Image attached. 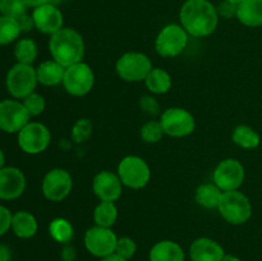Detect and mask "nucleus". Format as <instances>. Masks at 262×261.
Wrapping results in <instances>:
<instances>
[{"label":"nucleus","instance_id":"1","mask_svg":"<svg viewBox=\"0 0 262 261\" xmlns=\"http://www.w3.org/2000/svg\"><path fill=\"white\" fill-rule=\"evenodd\" d=\"M216 5L210 0H186L179 9V22L189 36L207 37L219 25Z\"/></svg>","mask_w":262,"mask_h":261},{"label":"nucleus","instance_id":"2","mask_svg":"<svg viewBox=\"0 0 262 261\" xmlns=\"http://www.w3.org/2000/svg\"><path fill=\"white\" fill-rule=\"evenodd\" d=\"M84 50L86 46L83 37L74 28L63 27L60 31L51 35L49 40L51 59L61 64L64 68L83 61Z\"/></svg>","mask_w":262,"mask_h":261},{"label":"nucleus","instance_id":"3","mask_svg":"<svg viewBox=\"0 0 262 261\" xmlns=\"http://www.w3.org/2000/svg\"><path fill=\"white\" fill-rule=\"evenodd\" d=\"M217 210L223 219L232 225L245 224L252 216V204L239 189L224 192Z\"/></svg>","mask_w":262,"mask_h":261},{"label":"nucleus","instance_id":"4","mask_svg":"<svg viewBox=\"0 0 262 261\" xmlns=\"http://www.w3.org/2000/svg\"><path fill=\"white\" fill-rule=\"evenodd\" d=\"M117 174L123 186L130 189L145 188L151 179L150 165L137 155L124 156L118 164Z\"/></svg>","mask_w":262,"mask_h":261},{"label":"nucleus","instance_id":"5","mask_svg":"<svg viewBox=\"0 0 262 261\" xmlns=\"http://www.w3.org/2000/svg\"><path fill=\"white\" fill-rule=\"evenodd\" d=\"M188 33L181 23H169L159 31L155 38V50L163 58L181 55L188 45Z\"/></svg>","mask_w":262,"mask_h":261},{"label":"nucleus","instance_id":"6","mask_svg":"<svg viewBox=\"0 0 262 261\" xmlns=\"http://www.w3.org/2000/svg\"><path fill=\"white\" fill-rule=\"evenodd\" d=\"M37 83L36 68H33L30 64L15 63L8 71L7 78H5L8 92L12 95L13 99L17 100H23L28 95L35 92Z\"/></svg>","mask_w":262,"mask_h":261},{"label":"nucleus","instance_id":"7","mask_svg":"<svg viewBox=\"0 0 262 261\" xmlns=\"http://www.w3.org/2000/svg\"><path fill=\"white\" fill-rule=\"evenodd\" d=\"M152 61L140 51H127L115 63L117 74L125 82H142L152 69Z\"/></svg>","mask_w":262,"mask_h":261},{"label":"nucleus","instance_id":"8","mask_svg":"<svg viewBox=\"0 0 262 261\" xmlns=\"http://www.w3.org/2000/svg\"><path fill=\"white\" fill-rule=\"evenodd\" d=\"M160 123L165 135L174 138L187 137L196 128V120L189 110L179 106H171L160 114Z\"/></svg>","mask_w":262,"mask_h":261},{"label":"nucleus","instance_id":"9","mask_svg":"<svg viewBox=\"0 0 262 261\" xmlns=\"http://www.w3.org/2000/svg\"><path fill=\"white\" fill-rule=\"evenodd\" d=\"M17 141L23 153L37 155L50 146L51 133L42 123L30 122L17 133Z\"/></svg>","mask_w":262,"mask_h":261},{"label":"nucleus","instance_id":"10","mask_svg":"<svg viewBox=\"0 0 262 261\" xmlns=\"http://www.w3.org/2000/svg\"><path fill=\"white\" fill-rule=\"evenodd\" d=\"M61 84L72 96H86L94 89L95 73L89 64L79 61L66 68V74Z\"/></svg>","mask_w":262,"mask_h":261},{"label":"nucleus","instance_id":"11","mask_svg":"<svg viewBox=\"0 0 262 261\" xmlns=\"http://www.w3.org/2000/svg\"><path fill=\"white\" fill-rule=\"evenodd\" d=\"M118 237L112 228L100 227L95 224L84 233L83 243L86 250L92 256L104 258L115 252Z\"/></svg>","mask_w":262,"mask_h":261},{"label":"nucleus","instance_id":"12","mask_svg":"<svg viewBox=\"0 0 262 261\" xmlns=\"http://www.w3.org/2000/svg\"><path fill=\"white\" fill-rule=\"evenodd\" d=\"M73 179L71 173L63 168H53L43 176L41 191L49 201L60 202L71 194Z\"/></svg>","mask_w":262,"mask_h":261},{"label":"nucleus","instance_id":"13","mask_svg":"<svg viewBox=\"0 0 262 261\" xmlns=\"http://www.w3.org/2000/svg\"><path fill=\"white\" fill-rule=\"evenodd\" d=\"M246 178L243 164L234 158H228L220 161L212 173V182L223 192L239 189Z\"/></svg>","mask_w":262,"mask_h":261},{"label":"nucleus","instance_id":"14","mask_svg":"<svg viewBox=\"0 0 262 261\" xmlns=\"http://www.w3.org/2000/svg\"><path fill=\"white\" fill-rule=\"evenodd\" d=\"M22 101L7 99L0 101V129L7 133H18L27 123L31 122Z\"/></svg>","mask_w":262,"mask_h":261},{"label":"nucleus","instance_id":"15","mask_svg":"<svg viewBox=\"0 0 262 261\" xmlns=\"http://www.w3.org/2000/svg\"><path fill=\"white\" fill-rule=\"evenodd\" d=\"M31 15H32L33 23H35V28L43 35L51 36L63 28V13H61L60 8L53 3L33 8Z\"/></svg>","mask_w":262,"mask_h":261},{"label":"nucleus","instance_id":"16","mask_svg":"<svg viewBox=\"0 0 262 261\" xmlns=\"http://www.w3.org/2000/svg\"><path fill=\"white\" fill-rule=\"evenodd\" d=\"M92 191L100 201L115 202L123 193V183L117 173L110 170H101L94 177Z\"/></svg>","mask_w":262,"mask_h":261},{"label":"nucleus","instance_id":"17","mask_svg":"<svg viewBox=\"0 0 262 261\" xmlns=\"http://www.w3.org/2000/svg\"><path fill=\"white\" fill-rule=\"evenodd\" d=\"M27 181L19 168L4 166L0 169V200L10 201L20 197L25 192Z\"/></svg>","mask_w":262,"mask_h":261},{"label":"nucleus","instance_id":"18","mask_svg":"<svg viewBox=\"0 0 262 261\" xmlns=\"http://www.w3.org/2000/svg\"><path fill=\"white\" fill-rule=\"evenodd\" d=\"M191 261H222L225 251L219 242L209 237H200L189 246Z\"/></svg>","mask_w":262,"mask_h":261},{"label":"nucleus","instance_id":"19","mask_svg":"<svg viewBox=\"0 0 262 261\" xmlns=\"http://www.w3.org/2000/svg\"><path fill=\"white\" fill-rule=\"evenodd\" d=\"M150 261H186V252L178 242L163 240L156 242L148 252Z\"/></svg>","mask_w":262,"mask_h":261},{"label":"nucleus","instance_id":"20","mask_svg":"<svg viewBox=\"0 0 262 261\" xmlns=\"http://www.w3.org/2000/svg\"><path fill=\"white\" fill-rule=\"evenodd\" d=\"M66 68L54 59L43 60L36 67V76H37L38 83L42 86L54 87L63 83Z\"/></svg>","mask_w":262,"mask_h":261},{"label":"nucleus","instance_id":"21","mask_svg":"<svg viewBox=\"0 0 262 261\" xmlns=\"http://www.w3.org/2000/svg\"><path fill=\"white\" fill-rule=\"evenodd\" d=\"M235 18L246 27H262V0H245L238 4Z\"/></svg>","mask_w":262,"mask_h":261},{"label":"nucleus","instance_id":"22","mask_svg":"<svg viewBox=\"0 0 262 261\" xmlns=\"http://www.w3.org/2000/svg\"><path fill=\"white\" fill-rule=\"evenodd\" d=\"M10 229L18 238H22V240L32 238L38 229L37 219L30 211L20 210L13 214Z\"/></svg>","mask_w":262,"mask_h":261},{"label":"nucleus","instance_id":"23","mask_svg":"<svg viewBox=\"0 0 262 261\" xmlns=\"http://www.w3.org/2000/svg\"><path fill=\"white\" fill-rule=\"evenodd\" d=\"M224 192L214 183H202L200 184L194 192V200L201 207L207 210L217 209Z\"/></svg>","mask_w":262,"mask_h":261},{"label":"nucleus","instance_id":"24","mask_svg":"<svg viewBox=\"0 0 262 261\" xmlns=\"http://www.w3.org/2000/svg\"><path fill=\"white\" fill-rule=\"evenodd\" d=\"M146 87L152 95H164L170 91L173 79L169 72L163 68H152L145 81Z\"/></svg>","mask_w":262,"mask_h":261},{"label":"nucleus","instance_id":"25","mask_svg":"<svg viewBox=\"0 0 262 261\" xmlns=\"http://www.w3.org/2000/svg\"><path fill=\"white\" fill-rule=\"evenodd\" d=\"M232 141L238 147L245 148V150H253L258 147L261 137L255 128L247 124H239L233 129Z\"/></svg>","mask_w":262,"mask_h":261},{"label":"nucleus","instance_id":"26","mask_svg":"<svg viewBox=\"0 0 262 261\" xmlns=\"http://www.w3.org/2000/svg\"><path fill=\"white\" fill-rule=\"evenodd\" d=\"M49 234L60 245H68L74 235V228L66 217H55L49 224Z\"/></svg>","mask_w":262,"mask_h":261},{"label":"nucleus","instance_id":"27","mask_svg":"<svg viewBox=\"0 0 262 261\" xmlns=\"http://www.w3.org/2000/svg\"><path fill=\"white\" fill-rule=\"evenodd\" d=\"M118 220V207L115 202L100 201L94 210V222L96 225L113 228Z\"/></svg>","mask_w":262,"mask_h":261},{"label":"nucleus","instance_id":"28","mask_svg":"<svg viewBox=\"0 0 262 261\" xmlns=\"http://www.w3.org/2000/svg\"><path fill=\"white\" fill-rule=\"evenodd\" d=\"M37 44L32 38H20L17 40L14 46V58L17 63L20 64H30L32 66L33 61L37 58Z\"/></svg>","mask_w":262,"mask_h":261},{"label":"nucleus","instance_id":"29","mask_svg":"<svg viewBox=\"0 0 262 261\" xmlns=\"http://www.w3.org/2000/svg\"><path fill=\"white\" fill-rule=\"evenodd\" d=\"M20 33L22 31L15 18L0 15V46L9 45L17 41Z\"/></svg>","mask_w":262,"mask_h":261},{"label":"nucleus","instance_id":"30","mask_svg":"<svg viewBox=\"0 0 262 261\" xmlns=\"http://www.w3.org/2000/svg\"><path fill=\"white\" fill-rule=\"evenodd\" d=\"M94 125L89 118H81L76 120L71 130V138L76 143H83L89 141V138L92 136Z\"/></svg>","mask_w":262,"mask_h":261},{"label":"nucleus","instance_id":"31","mask_svg":"<svg viewBox=\"0 0 262 261\" xmlns=\"http://www.w3.org/2000/svg\"><path fill=\"white\" fill-rule=\"evenodd\" d=\"M165 133L161 127L160 120H148L140 129L141 138L146 143H158L159 141H161Z\"/></svg>","mask_w":262,"mask_h":261},{"label":"nucleus","instance_id":"32","mask_svg":"<svg viewBox=\"0 0 262 261\" xmlns=\"http://www.w3.org/2000/svg\"><path fill=\"white\" fill-rule=\"evenodd\" d=\"M28 5L25 0H0V15H7L18 19L20 15L26 14Z\"/></svg>","mask_w":262,"mask_h":261},{"label":"nucleus","instance_id":"33","mask_svg":"<svg viewBox=\"0 0 262 261\" xmlns=\"http://www.w3.org/2000/svg\"><path fill=\"white\" fill-rule=\"evenodd\" d=\"M22 102L26 109H27L28 114L31 115V118L41 115L46 107L45 97L42 95L37 94V92H32L31 95H28L27 97L22 100Z\"/></svg>","mask_w":262,"mask_h":261},{"label":"nucleus","instance_id":"34","mask_svg":"<svg viewBox=\"0 0 262 261\" xmlns=\"http://www.w3.org/2000/svg\"><path fill=\"white\" fill-rule=\"evenodd\" d=\"M136 252H137V243L135 242V240L130 237H118L114 253L129 261L136 255Z\"/></svg>","mask_w":262,"mask_h":261},{"label":"nucleus","instance_id":"35","mask_svg":"<svg viewBox=\"0 0 262 261\" xmlns=\"http://www.w3.org/2000/svg\"><path fill=\"white\" fill-rule=\"evenodd\" d=\"M138 104H140L141 110L145 114L151 115V117L160 114V104L152 95H143L140 101H138Z\"/></svg>","mask_w":262,"mask_h":261},{"label":"nucleus","instance_id":"36","mask_svg":"<svg viewBox=\"0 0 262 261\" xmlns=\"http://www.w3.org/2000/svg\"><path fill=\"white\" fill-rule=\"evenodd\" d=\"M237 8L238 5L228 0H222L219 5H216L217 14L220 18H225V19H232V18L237 17Z\"/></svg>","mask_w":262,"mask_h":261},{"label":"nucleus","instance_id":"37","mask_svg":"<svg viewBox=\"0 0 262 261\" xmlns=\"http://www.w3.org/2000/svg\"><path fill=\"white\" fill-rule=\"evenodd\" d=\"M12 216L13 214L10 210L4 205H0V237L4 235L12 227Z\"/></svg>","mask_w":262,"mask_h":261},{"label":"nucleus","instance_id":"38","mask_svg":"<svg viewBox=\"0 0 262 261\" xmlns=\"http://www.w3.org/2000/svg\"><path fill=\"white\" fill-rule=\"evenodd\" d=\"M17 20L18 23H19V27L22 32H28V31H31L32 28H35V23H33L32 15L31 14H27V13H26V14L20 15Z\"/></svg>","mask_w":262,"mask_h":261},{"label":"nucleus","instance_id":"39","mask_svg":"<svg viewBox=\"0 0 262 261\" xmlns=\"http://www.w3.org/2000/svg\"><path fill=\"white\" fill-rule=\"evenodd\" d=\"M61 257L64 261H74L76 258V250L72 246L66 245V247L61 251Z\"/></svg>","mask_w":262,"mask_h":261},{"label":"nucleus","instance_id":"40","mask_svg":"<svg viewBox=\"0 0 262 261\" xmlns=\"http://www.w3.org/2000/svg\"><path fill=\"white\" fill-rule=\"evenodd\" d=\"M10 250L4 245H0V261H10Z\"/></svg>","mask_w":262,"mask_h":261},{"label":"nucleus","instance_id":"41","mask_svg":"<svg viewBox=\"0 0 262 261\" xmlns=\"http://www.w3.org/2000/svg\"><path fill=\"white\" fill-rule=\"evenodd\" d=\"M25 3L28 5V8H36V7H40V5L42 4L51 3V0H25Z\"/></svg>","mask_w":262,"mask_h":261},{"label":"nucleus","instance_id":"42","mask_svg":"<svg viewBox=\"0 0 262 261\" xmlns=\"http://www.w3.org/2000/svg\"><path fill=\"white\" fill-rule=\"evenodd\" d=\"M101 261H128V260H125V258H123L122 256L117 255V253H113V255L106 256V257L101 258Z\"/></svg>","mask_w":262,"mask_h":261},{"label":"nucleus","instance_id":"43","mask_svg":"<svg viewBox=\"0 0 262 261\" xmlns=\"http://www.w3.org/2000/svg\"><path fill=\"white\" fill-rule=\"evenodd\" d=\"M222 261H242L238 256L232 255V253H225V256L223 257Z\"/></svg>","mask_w":262,"mask_h":261},{"label":"nucleus","instance_id":"44","mask_svg":"<svg viewBox=\"0 0 262 261\" xmlns=\"http://www.w3.org/2000/svg\"><path fill=\"white\" fill-rule=\"evenodd\" d=\"M5 166V155H4V151L0 148V169L4 168Z\"/></svg>","mask_w":262,"mask_h":261},{"label":"nucleus","instance_id":"45","mask_svg":"<svg viewBox=\"0 0 262 261\" xmlns=\"http://www.w3.org/2000/svg\"><path fill=\"white\" fill-rule=\"evenodd\" d=\"M228 2H232V3H234V4H241V3L242 2H245V0H228Z\"/></svg>","mask_w":262,"mask_h":261},{"label":"nucleus","instance_id":"46","mask_svg":"<svg viewBox=\"0 0 262 261\" xmlns=\"http://www.w3.org/2000/svg\"><path fill=\"white\" fill-rule=\"evenodd\" d=\"M63 2V0H51V3H53V4H55V5H58L59 3H61Z\"/></svg>","mask_w":262,"mask_h":261}]
</instances>
